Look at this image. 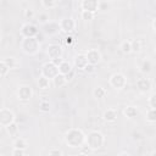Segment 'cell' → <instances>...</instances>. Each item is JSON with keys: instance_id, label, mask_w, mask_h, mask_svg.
<instances>
[{"instance_id": "6da1fadb", "label": "cell", "mask_w": 156, "mask_h": 156, "mask_svg": "<svg viewBox=\"0 0 156 156\" xmlns=\"http://www.w3.org/2000/svg\"><path fill=\"white\" fill-rule=\"evenodd\" d=\"M85 139L87 135L79 128H69L63 135L65 144L71 149H80L85 144Z\"/></svg>"}, {"instance_id": "7a4b0ae2", "label": "cell", "mask_w": 156, "mask_h": 156, "mask_svg": "<svg viewBox=\"0 0 156 156\" xmlns=\"http://www.w3.org/2000/svg\"><path fill=\"white\" fill-rule=\"evenodd\" d=\"M40 41L37 39V37H29V38H22L20 46L23 54L29 55V56H34L39 52L40 50Z\"/></svg>"}, {"instance_id": "3957f363", "label": "cell", "mask_w": 156, "mask_h": 156, "mask_svg": "<svg viewBox=\"0 0 156 156\" xmlns=\"http://www.w3.org/2000/svg\"><path fill=\"white\" fill-rule=\"evenodd\" d=\"M105 144V136L99 130H91L88 133L85 139V145H88L93 151H96L101 149Z\"/></svg>"}, {"instance_id": "277c9868", "label": "cell", "mask_w": 156, "mask_h": 156, "mask_svg": "<svg viewBox=\"0 0 156 156\" xmlns=\"http://www.w3.org/2000/svg\"><path fill=\"white\" fill-rule=\"evenodd\" d=\"M108 83L115 90H123L127 87V78L123 73L116 72L108 78Z\"/></svg>"}, {"instance_id": "5b68a950", "label": "cell", "mask_w": 156, "mask_h": 156, "mask_svg": "<svg viewBox=\"0 0 156 156\" xmlns=\"http://www.w3.org/2000/svg\"><path fill=\"white\" fill-rule=\"evenodd\" d=\"M16 122V116L12 110L7 107H1L0 108V126L2 128H6L9 124Z\"/></svg>"}, {"instance_id": "8992f818", "label": "cell", "mask_w": 156, "mask_h": 156, "mask_svg": "<svg viewBox=\"0 0 156 156\" xmlns=\"http://www.w3.org/2000/svg\"><path fill=\"white\" fill-rule=\"evenodd\" d=\"M46 55H48L50 61L61 60L62 55H63V49L58 44H49L46 46Z\"/></svg>"}, {"instance_id": "52a82bcc", "label": "cell", "mask_w": 156, "mask_h": 156, "mask_svg": "<svg viewBox=\"0 0 156 156\" xmlns=\"http://www.w3.org/2000/svg\"><path fill=\"white\" fill-rule=\"evenodd\" d=\"M60 72H58V66L55 63V62H52V61H48V62H45L43 66H41V74L43 76H45V77H48V78H50L51 80L58 74Z\"/></svg>"}, {"instance_id": "ba28073f", "label": "cell", "mask_w": 156, "mask_h": 156, "mask_svg": "<svg viewBox=\"0 0 156 156\" xmlns=\"http://www.w3.org/2000/svg\"><path fill=\"white\" fill-rule=\"evenodd\" d=\"M16 96L20 101L22 102H27L29 101L32 98H33V89L27 85V84H22L17 88V91H16Z\"/></svg>"}, {"instance_id": "9c48e42d", "label": "cell", "mask_w": 156, "mask_h": 156, "mask_svg": "<svg viewBox=\"0 0 156 156\" xmlns=\"http://www.w3.org/2000/svg\"><path fill=\"white\" fill-rule=\"evenodd\" d=\"M20 33H21L22 38H29V37H37L39 34V30H38L35 24H33L30 22H27V23L22 24Z\"/></svg>"}, {"instance_id": "30bf717a", "label": "cell", "mask_w": 156, "mask_h": 156, "mask_svg": "<svg viewBox=\"0 0 156 156\" xmlns=\"http://www.w3.org/2000/svg\"><path fill=\"white\" fill-rule=\"evenodd\" d=\"M60 23V28H61V32L66 33V34H69L72 33L74 29H76V21L72 18V17H65V18H61L58 21Z\"/></svg>"}, {"instance_id": "8fae6325", "label": "cell", "mask_w": 156, "mask_h": 156, "mask_svg": "<svg viewBox=\"0 0 156 156\" xmlns=\"http://www.w3.org/2000/svg\"><path fill=\"white\" fill-rule=\"evenodd\" d=\"M100 0H82L80 1V9L84 11H90V12H96L99 10Z\"/></svg>"}, {"instance_id": "7c38bea8", "label": "cell", "mask_w": 156, "mask_h": 156, "mask_svg": "<svg viewBox=\"0 0 156 156\" xmlns=\"http://www.w3.org/2000/svg\"><path fill=\"white\" fill-rule=\"evenodd\" d=\"M85 55H87V58H88V62L89 63H91V65H98L100 61H101V52L98 50V49H89V50H87V52H85Z\"/></svg>"}, {"instance_id": "4fadbf2b", "label": "cell", "mask_w": 156, "mask_h": 156, "mask_svg": "<svg viewBox=\"0 0 156 156\" xmlns=\"http://www.w3.org/2000/svg\"><path fill=\"white\" fill-rule=\"evenodd\" d=\"M152 88V82L149 78H139L136 80V89L140 93H149Z\"/></svg>"}, {"instance_id": "5bb4252c", "label": "cell", "mask_w": 156, "mask_h": 156, "mask_svg": "<svg viewBox=\"0 0 156 156\" xmlns=\"http://www.w3.org/2000/svg\"><path fill=\"white\" fill-rule=\"evenodd\" d=\"M60 30H61V28H60V23L58 22L50 21L46 24H44V33L48 34V35H55Z\"/></svg>"}, {"instance_id": "9a60e30c", "label": "cell", "mask_w": 156, "mask_h": 156, "mask_svg": "<svg viewBox=\"0 0 156 156\" xmlns=\"http://www.w3.org/2000/svg\"><path fill=\"white\" fill-rule=\"evenodd\" d=\"M73 63L78 69H83L84 71V68L87 67V65L89 62H88V58H87L85 54H77L74 56V58H73Z\"/></svg>"}, {"instance_id": "2e32d148", "label": "cell", "mask_w": 156, "mask_h": 156, "mask_svg": "<svg viewBox=\"0 0 156 156\" xmlns=\"http://www.w3.org/2000/svg\"><path fill=\"white\" fill-rule=\"evenodd\" d=\"M117 117H118V112L115 108H107L102 113V119L107 123H115L117 121Z\"/></svg>"}, {"instance_id": "e0dca14e", "label": "cell", "mask_w": 156, "mask_h": 156, "mask_svg": "<svg viewBox=\"0 0 156 156\" xmlns=\"http://www.w3.org/2000/svg\"><path fill=\"white\" fill-rule=\"evenodd\" d=\"M138 113H139V110H138V107H135V106H127V107L123 108V115H124V117L128 118V119L135 118V117L138 116Z\"/></svg>"}, {"instance_id": "ac0fdd59", "label": "cell", "mask_w": 156, "mask_h": 156, "mask_svg": "<svg viewBox=\"0 0 156 156\" xmlns=\"http://www.w3.org/2000/svg\"><path fill=\"white\" fill-rule=\"evenodd\" d=\"M51 82H52V80H51L50 78H48V77H45V76L41 74V76L38 78L37 84H38V88H39V89H41V90H46V89L50 88Z\"/></svg>"}, {"instance_id": "d6986e66", "label": "cell", "mask_w": 156, "mask_h": 156, "mask_svg": "<svg viewBox=\"0 0 156 156\" xmlns=\"http://www.w3.org/2000/svg\"><path fill=\"white\" fill-rule=\"evenodd\" d=\"M72 71H73L72 63L68 62V61H66V60H62V62L58 65V72H60L61 74H63V76H67V74L71 73Z\"/></svg>"}, {"instance_id": "ffe728a7", "label": "cell", "mask_w": 156, "mask_h": 156, "mask_svg": "<svg viewBox=\"0 0 156 156\" xmlns=\"http://www.w3.org/2000/svg\"><path fill=\"white\" fill-rule=\"evenodd\" d=\"M91 94H93V98H94V99H96V100H102V99L106 98L107 91H106V89L102 88V87H96V88L93 89V93H91Z\"/></svg>"}, {"instance_id": "44dd1931", "label": "cell", "mask_w": 156, "mask_h": 156, "mask_svg": "<svg viewBox=\"0 0 156 156\" xmlns=\"http://www.w3.org/2000/svg\"><path fill=\"white\" fill-rule=\"evenodd\" d=\"M66 83H67L66 76H63V74H61V73H58V74L52 79V85H54L55 88H62L63 85H66Z\"/></svg>"}, {"instance_id": "7402d4cb", "label": "cell", "mask_w": 156, "mask_h": 156, "mask_svg": "<svg viewBox=\"0 0 156 156\" xmlns=\"http://www.w3.org/2000/svg\"><path fill=\"white\" fill-rule=\"evenodd\" d=\"M151 71H152V62L149 58L144 60L140 65V72L144 73V74H149Z\"/></svg>"}, {"instance_id": "603a6c76", "label": "cell", "mask_w": 156, "mask_h": 156, "mask_svg": "<svg viewBox=\"0 0 156 156\" xmlns=\"http://www.w3.org/2000/svg\"><path fill=\"white\" fill-rule=\"evenodd\" d=\"M119 49L123 54H130L132 52V40H123L119 44Z\"/></svg>"}, {"instance_id": "cb8c5ba5", "label": "cell", "mask_w": 156, "mask_h": 156, "mask_svg": "<svg viewBox=\"0 0 156 156\" xmlns=\"http://www.w3.org/2000/svg\"><path fill=\"white\" fill-rule=\"evenodd\" d=\"M5 130H6V133H7L10 136H16V135L18 134V126H17L16 122H13V123L9 124V126L5 128Z\"/></svg>"}, {"instance_id": "d4e9b609", "label": "cell", "mask_w": 156, "mask_h": 156, "mask_svg": "<svg viewBox=\"0 0 156 156\" xmlns=\"http://www.w3.org/2000/svg\"><path fill=\"white\" fill-rule=\"evenodd\" d=\"M143 49V43L140 39H133L132 40V52L134 54H139Z\"/></svg>"}, {"instance_id": "484cf974", "label": "cell", "mask_w": 156, "mask_h": 156, "mask_svg": "<svg viewBox=\"0 0 156 156\" xmlns=\"http://www.w3.org/2000/svg\"><path fill=\"white\" fill-rule=\"evenodd\" d=\"M2 60H4V62L10 67V69H15V68L18 66V61H17V58L13 57V56H9V57H5V58H2Z\"/></svg>"}, {"instance_id": "4316f807", "label": "cell", "mask_w": 156, "mask_h": 156, "mask_svg": "<svg viewBox=\"0 0 156 156\" xmlns=\"http://www.w3.org/2000/svg\"><path fill=\"white\" fill-rule=\"evenodd\" d=\"M145 118L149 123H156V108H149L146 115H145Z\"/></svg>"}, {"instance_id": "83f0119b", "label": "cell", "mask_w": 156, "mask_h": 156, "mask_svg": "<svg viewBox=\"0 0 156 156\" xmlns=\"http://www.w3.org/2000/svg\"><path fill=\"white\" fill-rule=\"evenodd\" d=\"M40 2L45 10H52L57 6V0H41Z\"/></svg>"}, {"instance_id": "f1b7e54d", "label": "cell", "mask_w": 156, "mask_h": 156, "mask_svg": "<svg viewBox=\"0 0 156 156\" xmlns=\"http://www.w3.org/2000/svg\"><path fill=\"white\" fill-rule=\"evenodd\" d=\"M11 69H10V67L4 62V60H1L0 61V78L1 79H4L7 74H9V72H10Z\"/></svg>"}, {"instance_id": "f546056e", "label": "cell", "mask_w": 156, "mask_h": 156, "mask_svg": "<svg viewBox=\"0 0 156 156\" xmlns=\"http://www.w3.org/2000/svg\"><path fill=\"white\" fill-rule=\"evenodd\" d=\"M27 146H28V143H27V140L23 139V138H17V139H15V141H13V147L27 149Z\"/></svg>"}, {"instance_id": "4dcf8cb0", "label": "cell", "mask_w": 156, "mask_h": 156, "mask_svg": "<svg viewBox=\"0 0 156 156\" xmlns=\"http://www.w3.org/2000/svg\"><path fill=\"white\" fill-rule=\"evenodd\" d=\"M37 22L39 23V24H46L48 22H50V17H49V15L46 13V12H41V13H39L38 15V17H37Z\"/></svg>"}, {"instance_id": "1f68e13d", "label": "cell", "mask_w": 156, "mask_h": 156, "mask_svg": "<svg viewBox=\"0 0 156 156\" xmlns=\"http://www.w3.org/2000/svg\"><path fill=\"white\" fill-rule=\"evenodd\" d=\"M39 111L43 113H48L50 111V102L48 100H41L39 102Z\"/></svg>"}, {"instance_id": "d6a6232c", "label": "cell", "mask_w": 156, "mask_h": 156, "mask_svg": "<svg viewBox=\"0 0 156 156\" xmlns=\"http://www.w3.org/2000/svg\"><path fill=\"white\" fill-rule=\"evenodd\" d=\"M94 17H95V13H94V12L84 11V10H82V12H80V18H82L83 21H93Z\"/></svg>"}, {"instance_id": "836d02e7", "label": "cell", "mask_w": 156, "mask_h": 156, "mask_svg": "<svg viewBox=\"0 0 156 156\" xmlns=\"http://www.w3.org/2000/svg\"><path fill=\"white\" fill-rule=\"evenodd\" d=\"M147 105H149V107H151V108H156V91L152 93V94L147 98Z\"/></svg>"}, {"instance_id": "e575fe53", "label": "cell", "mask_w": 156, "mask_h": 156, "mask_svg": "<svg viewBox=\"0 0 156 156\" xmlns=\"http://www.w3.org/2000/svg\"><path fill=\"white\" fill-rule=\"evenodd\" d=\"M12 156H24L26 155V149H18V147H13L11 151Z\"/></svg>"}, {"instance_id": "d590c367", "label": "cell", "mask_w": 156, "mask_h": 156, "mask_svg": "<svg viewBox=\"0 0 156 156\" xmlns=\"http://www.w3.org/2000/svg\"><path fill=\"white\" fill-rule=\"evenodd\" d=\"M34 16H35L34 10H32V9H26L24 10V17L27 20H32V18H34Z\"/></svg>"}, {"instance_id": "8d00e7d4", "label": "cell", "mask_w": 156, "mask_h": 156, "mask_svg": "<svg viewBox=\"0 0 156 156\" xmlns=\"http://www.w3.org/2000/svg\"><path fill=\"white\" fill-rule=\"evenodd\" d=\"M48 154H49V156H62L63 155V152L60 149H50Z\"/></svg>"}, {"instance_id": "74e56055", "label": "cell", "mask_w": 156, "mask_h": 156, "mask_svg": "<svg viewBox=\"0 0 156 156\" xmlns=\"http://www.w3.org/2000/svg\"><path fill=\"white\" fill-rule=\"evenodd\" d=\"M93 152H94V151H93L88 145H85V146L83 145V146L80 147V154H87V155H89V154H93Z\"/></svg>"}, {"instance_id": "f35d334b", "label": "cell", "mask_w": 156, "mask_h": 156, "mask_svg": "<svg viewBox=\"0 0 156 156\" xmlns=\"http://www.w3.org/2000/svg\"><path fill=\"white\" fill-rule=\"evenodd\" d=\"M84 71L87 73H94L95 72V65H91V63H88L87 67L84 68Z\"/></svg>"}, {"instance_id": "ab89813d", "label": "cell", "mask_w": 156, "mask_h": 156, "mask_svg": "<svg viewBox=\"0 0 156 156\" xmlns=\"http://www.w3.org/2000/svg\"><path fill=\"white\" fill-rule=\"evenodd\" d=\"M65 43H66L67 45H71V44L73 43V38H72L71 35H67V37L65 38Z\"/></svg>"}, {"instance_id": "60d3db41", "label": "cell", "mask_w": 156, "mask_h": 156, "mask_svg": "<svg viewBox=\"0 0 156 156\" xmlns=\"http://www.w3.org/2000/svg\"><path fill=\"white\" fill-rule=\"evenodd\" d=\"M117 155H118V156H122V155H127V156H130V152H128V151H119Z\"/></svg>"}, {"instance_id": "b9f144b4", "label": "cell", "mask_w": 156, "mask_h": 156, "mask_svg": "<svg viewBox=\"0 0 156 156\" xmlns=\"http://www.w3.org/2000/svg\"><path fill=\"white\" fill-rule=\"evenodd\" d=\"M72 77H73V71L66 76V79H67V82H68V80H71V79H72Z\"/></svg>"}, {"instance_id": "7bdbcfd3", "label": "cell", "mask_w": 156, "mask_h": 156, "mask_svg": "<svg viewBox=\"0 0 156 156\" xmlns=\"http://www.w3.org/2000/svg\"><path fill=\"white\" fill-rule=\"evenodd\" d=\"M152 29H154V32L156 33V17H155L154 21H152Z\"/></svg>"}, {"instance_id": "ee69618b", "label": "cell", "mask_w": 156, "mask_h": 156, "mask_svg": "<svg viewBox=\"0 0 156 156\" xmlns=\"http://www.w3.org/2000/svg\"><path fill=\"white\" fill-rule=\"evenodd\" d=\"M37 39H38L40 43H43V40H44V39H43V37H41L40 34H38V35H37Z\"/></svg>"}, {"instance_id": "f6af8a7d", "label": "cell", "mask_w": 156, "mask_h": 156, "mask_svg": "<svg viewBox=\"0 0 156 156\" xmlns=\"http://www.w3.org/2000/svg\"><path fill=\"white\" fill-rule=\"evenodd\" d=\"M151 155H156V151H152V152H151Z\"/></svg>"}, {"instance_id": "bcb514c9", "label": "cell", "mask_w": 156, "mask_h": 156, "mask_svg": "<svg viewBox=\"0 0 156 156\" xmlns=\"http://www.w3.org/2000/svg\"><path fill=\"white\" fill-rule=\"evenodd\" d=\"M154 51L156 52V44H155V46H154Z\"/></svg>"}]
</instances>
